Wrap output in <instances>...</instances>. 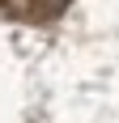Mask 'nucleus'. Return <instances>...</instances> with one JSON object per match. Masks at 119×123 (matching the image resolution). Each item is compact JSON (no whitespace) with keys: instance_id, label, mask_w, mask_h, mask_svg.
<instances>
[{"instance_id":"1","label":"nucleus","mask_w":119,"mask_h":123,"mask_svg":"<svg viewBox=\"0 0 119 123\" xmlns=\"http://www.w3.org/2000/svg\"><path fill=\"white\" fill-rule=\"evenodd\" d=\"M60 4H64V0H38V13H43V9H47V13H55Z\"/></svg>"}]
</instances>
